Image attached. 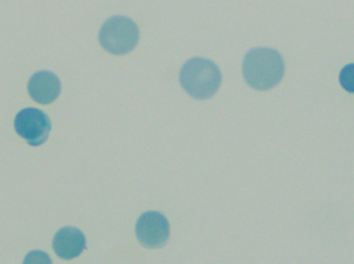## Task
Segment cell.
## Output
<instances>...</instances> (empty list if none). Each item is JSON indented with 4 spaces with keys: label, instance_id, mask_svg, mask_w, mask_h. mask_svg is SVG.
Segmentation results:
<instances>
[{
    "label": "cell",
    "instance_id": "6da1fadb",
    "mask_svg": "<svg viewBox=\"0 0 354 264\" xmlns=\"http://www.w3.org/2000/svg\"><path fill=\"white\" fill-rule=\"evenodd\" d=\"M285 64L278 51L270 48H257L245 55L243 74L245 82L259 91L276 87L284 77Z\"/></svg>",
    "mask_w": 354,
    "mask_h": 264
},
{
    "label": "cell",
    "instance_id": "7a4b0ae2",
    "mask_svg": "<svg viewBox=\"0 0 354 264\" xmlns=\"http://www.w3.org/2000/svg\"><path fill=\"white\" fill-rule=\"evenodd\" d=\"M222 82L218 66L204 58H193L180 70V84L185 92L197 99L214 97Z\"/></svg>",
    "mask_w": 354,
    "mask_h": 264
},
{
    "label": "cell",
    "instance_id": "3957f363",
    "mask_svg": "<svg viewBox=\"0 0 354 264\" xmlns=\"http://www.w3.org/2000/svg\"><path fill=\"white\" fill-rule=\"evenodd\" d=\"M139 29L136 23L127 17H112L100 31L102 47L113 55H126L136 48Z\"/></svg>",
    "mask_w": 354,
    "mask_h": 264
},
{
    "label": "cell",
    "instance_id": "277c9868",
    "mask_svg": "<svg viewBox=\"0 0 354 264\" xmlns=\"http://www.w3.org/2000/svg\"><path fill=\"white\" fill-rule=\"evenodd\" d=\"M15 130L29 145H39L47 141L51 130V122L44 112L25 109L15 119Z\"/></svg>",
    "mask_w": 354,
    "mask_h": 264
},
{
    "label": "cell",
    "instance_id": "5b68a950",
    "mask_svg": "<svg viewBox=\"0 0 354 264\" xmlns=\"http://www.w3.org/2000/svg\"><path fill=\"white\" fill-rule=\"evenodd\" d=\"M136 236L142 246L149 249L160 248L169 240V222L158 212H147L139 218Z\"/></svg>",
    "mask_w": 354,
    "mask_h": 264
},
{
    "label": "cell",
    "instance_id": "8992f818",
    "mask_svg": "<svg viewBox=\"0 0 354 264\" xmlns=\"http://www.w3.org/2000/svg\"><path fill=\"white\" fill-rule=\"evenodd\" d=\"M62 91V84L57 76L50 72H39L31 77L28 92L31 99L41 105L53 103Z\"/></svg>",
    "mask_w": 354,
    "mask_h": 264
},
{
    "label": "cell",
    "instance_id": "52a82bcc",
    "mask_svg": "<svg viewBox=\"0 0 354 264\" xmlns=\"http://www.w3.org/2000/svg\"><path fill=\"white\" fill-rule=\"evenodd\" d=\"M86 240L84 234L74 227H64L56 234L53 241L54 252L60 258L70 261L84 251Z\"/></svg>",
    "mask_w": 354,
    "mask_h": 264
},
{
    "label": "cell",
    "instance_id": "ba28073f",
    "mask_svg": "<svg viewBox=\"0 0 354 264\" xmlns=\"http://www.w3.org/2000/svg\"><path fill=\"white\" fill-rule=\"evenodd\" d=\"M340 84L349 93H354V63L343 68L340 74Z\"/></svg>",
    "mask_w": 354,
    "mask_h": 264
}]
</instances>
